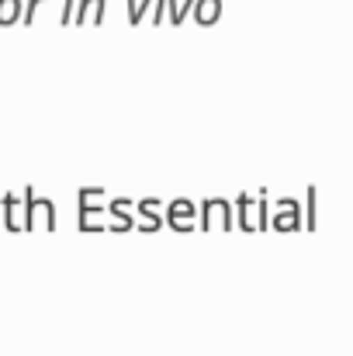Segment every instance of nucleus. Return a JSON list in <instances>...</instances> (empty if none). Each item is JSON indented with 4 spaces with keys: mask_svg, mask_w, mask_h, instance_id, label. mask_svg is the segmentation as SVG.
Wrapping results in <instances>:
<instances>
[{
    "mask_svg": "<svg viewBox=\"0 0 353 356\" xmlns=\"http://www.w3.org/2000/svg\"><path fill=\"white\" fill-rule=\"evenodd\" d=\"M38 3H42V0H31V3H28V10H24V24H31V17H35V7H38Z\"/></svg>",
    "mask_w": 353,
    "mask_h": 356,
    "instance_id": "obj_2",
    "label": "nucleus"
},
{
    "mask_svg": "<svg viewBox=\"0 0 353 356\" xmlns=\"http://www.w3.org/2000/svg\"><path fill=\"white\" fill-rule=\"evenodd\" d=\"M14 7H17V0H0V24L14 21Z\"/></svg>",
    "mask_w": 353,
    "mask_h": 356,
    "instance_id": "obj_1",
    "label": "nucleus"
}]
</instances>
